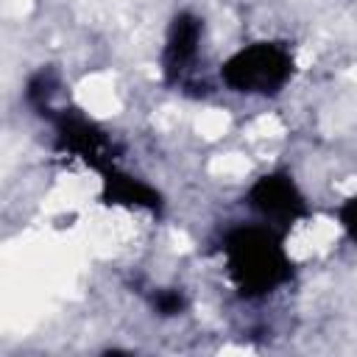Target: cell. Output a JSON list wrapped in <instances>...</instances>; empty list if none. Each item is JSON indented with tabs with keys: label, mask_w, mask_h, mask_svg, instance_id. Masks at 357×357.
I'll return each instance as SVG.
<instances>
[{
	"label": "cell",
	"mask_w": 357,
	"mask_h": 357,
	"mask_svg": "<svg viewBox=\"0 0 357 357\" xmlns=\"http://www.w3.org/2000/svg\"><path fill=\"white\" fill-rule=\"evenodd\" d=\"M226 273L245 298L268 296L293 276L290 254L284 251L282 231L268 223L237 226L223 237Z\"/></svg>",
	"instance_id": "1"
},
{
	"label": "cell",
	"mask_w": 357,
	"mask_h": 357,
	"mask_svg": "<svg viewBox=\"0 0 357 357\" xmlns=\"http://www.w3.org/2000/svg\"><path fill=\"white\" fill-rule=\"evenodd\" d=\"M293 75V53L282 42H254L220 64V78L243 95H276Z\"/></svg>",
	"instance_id": "2"
},
{
	"label": "cell",
	"mask_w": 357,
	"mask_h": 357,
	"mask_svg": "<svg viewBox=\"0 0 357 357\" xmlns=\"http://www.w3.org/2000/svg\"><path fill=\"white\" fill-rule=\"evenodd\" d=\"M248 206L273 229H287L307 218V201L287 173L259 176L248 190Z\"/></svg>",
	"instance_id": "3"
},
{
	"label": "cell",
	"mask_w": 357,
	"mask_h": 357,
	"mask_svg": "<svg viewBox=\"0 0 357 357\" xmlns=\"http://www.w3.org/2000/svg\"><path fill=\"white\" fill-rule=\"evenodd\" d=\"M56 137H59V142H61L64 151H70L73 156L84 159L92 167H103L109 162V156H106L109 142H106L103 131L92 120H86L81 114L61 112L56 117Z\"/></svg>",
	"instance_id": "4"
},
{
	"label": "cell",
	"mask_w": 357,
	"mask_h": 357,
	"mask_svg": "<svg viewBox=\"0 0 357 357\" xmlns=\"http://www.w3.org/2000/svg\"><path fill=\"white\" fill-rule=\"evenodd\" d=\"M201 33H204V22L192 14H178L167 31V42H165V56H162V64H165V75L170 81L181 78L190 64L195 61L198 56V45H201Z\"/></svg>",
	"instance_id": "5"
},
{
	"label": "cell",
	"mask_w": 357,
	"mask_h": 357,
	"mask_svg": "<svg viewBox=\"0 0 357 357\" xmlns=\"http://www.w3.org/2000/svg\"><path fill=\"white\" fill-rule=\"evenodd\" d=\"M106 190H103V198L112 201V204H126V206H142V209H151L156 212L162 206L159 201V192L148 184H142L139 178H131V176H123L117 173L114 167L106 173L103 178Z\"/></svg>",
	"instance_id": "6"
},
{
	"label": "cell",
	"mask_w": 357,
	"mask_h": 357,
	"mask_svg": "<svg viewBox=\"0 0 357 357\" xmlns=\"http://www.w3.org/2000/svg\"><path fill=\"white\" fill-rule=\"evenodd\" d=\"M337 218H340L343 231L357 243V195H351V198L337 209Z\"/></svg>",
	"instance_id": "7"
},
{
	"label": "cell",
	"mask_w": 357,
	"mask_h": 357,
	"mask_svg": "<svg viewBox=\"0 0 357 357\" xmlns=\"http://www.w3.org/2000/svg\"><path fill=\"white\" fill-rule=\"evenodd\" d=\"M156 307H159L162 315H176V312L184 307V298H181V293H176V290H167V293H159V296H156Z\"/></svg>",
	"instance_id": "8"
}]
</instances>
